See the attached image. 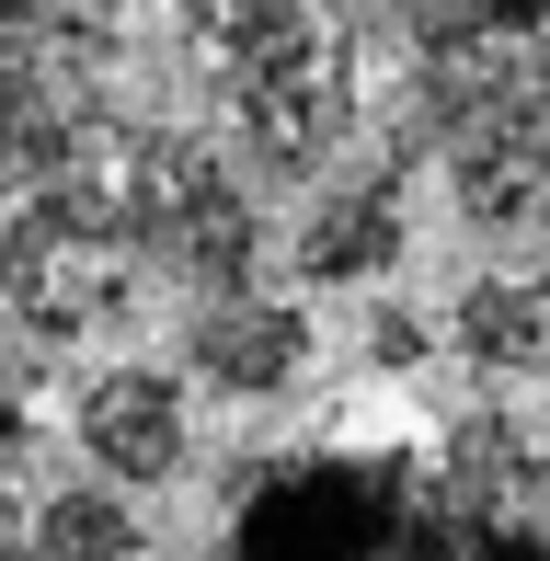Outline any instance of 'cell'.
<instances>
[{"mask_svg": "<svg viewBox=\"0 0 550 561\" xmlns=\"http://www.w3.org/2000/svg\"><path fill=\"white\" fill-rule=\"evenodd\" d=\"M230 561H550V504H493L436 436H298L230 470Z\"/></svg>", "mask_w": 550, "mask_h": 561, "instance_id": "6da1fadb", "label": "cell"}, {"mask_svg": "<svg viewBox=\"0 0 550 561\" xmlns=\"http://www.w3.org/2000/svg\"><path fill=\"white\" fill-rule=\"evenodd\" d=\"M115 252L195 310L241 298L264 287V195L195 126H115Z\"/></svg>", "mask_w": 550, "mask_h": 561, "instance_id": "7a4b0ae2", "label": "cell"}, {"mask_svg": "<svg viewBox=\"0 0 550 561\" xmlns=\"http://www.w3.org/2000/svg\"><path fill=\"white\" fill-rule=\"evenodd\" d=\"M356 35V23H344ZM344 35L321 46L310 69H287V81H253V92H230L218 104V126H230V161H241V184H264V195H321L344 161H356V58H344Z\"/></svg>", "mask_w": 550, "mask_h": 561, "instance_id": "3957f363", "label": "cell"}, {"mask_svg": "<svg viewBox=\"0 0 550 561\" xmlns=\"http://www.w3.org/2000/svg\"><path fill=\"white\" fill-rule=\"evenodd\" d=\"M69 447L104 493H161V481L195 470V390L149 355H115L69 390Z\"/></svg>", "mask_w": 550, "mask_h": 561, "instance_id": "277c9868", "label": "cell"}, {"mask_svg": "<svg viewBox=\"0 0 550 561\" xmlns=\"http://www.w3.org/2000/svg\"><path fill=\"white\" fill-rule=\"evenodd\" d=\"M413 172H424L413 138L356 149V161L298 207V241H287L298 252V287H379V275L413 252Z\"/></svg>", "mask_w": 550, "mask_h": 561, "instance_id": "5b68a950", "label": "cell"}, {"mask_svg": "<svg viewBox=\"0 0 550 561\" xmlns=\"http://www.w3.org/2000/svg\"><path fill=\"white\" fill-rule=\"evenodd\" d=\"M310 310L275 287H241V298H207V310L184 321V390L230 401V413H264V401H287L298 378H310Z\"/></svg>", "mask_w": 550, "mask_h": 561, "instance_id": "8992f818", "label": "cell"}, {"mask_svg": "<svg viewBox=\"0 0 550 561\" xmlns=\"http://www.w3.org/2000/svg\"><path fill=\"white\" fill-rule=\"evenodd\" d=\"M447 355L482 390H550V275H470L447 298Z\"/></svg>", "mask_w": 550, "mask_h": 561, "instance_id": "52a82bcc", "label": "cell"}, {"mask_svg": "<svg viewBox=\"0 0 550 561\" xmlns=\"http://www.w3.org/2000/svg\"><path fill=\"white\" fill-rule=\"evenodd\" d=\"M35 561H149V527L104 481H46L35 493Z\"/></svg>", "mask_w": 550, "mask_h": 561, "instance_id": "ba28073f", "label": "cell"}, {"mask_svg": "<svg viewBox=\"0 0 550 561\" xmlns=\"http://www.w3.org/2000/svg\"><path fill=\"white\" fill-rule=\"evenodd\" d=\"M0 561H35V493L12 481V458H0Z\"/></svg>", "mask_w": 550, "mask_h": 561, "instance_id": "9c48e42d", "label": "cell"}, {"mask_svg": "<svg viewBox=\"0 0 550 561\" xmlns=\"http://www.w3.org/2000/svg\"><path fill=\"white\" fill-rule=\"evenodd\" d=\"M413 355H424V321L413 310H379V321H367V367H413Z\"/></svg>", "mask_w": 550, "mask_h": 561, "instance_id": "30bf717a", "label": "cell"}]
</instances>
